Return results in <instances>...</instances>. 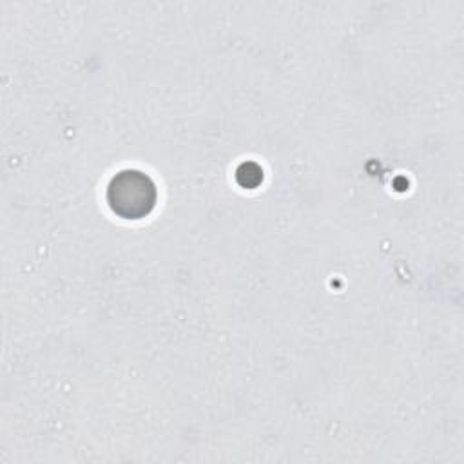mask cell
Here are the masks:
<instances>
[{"instance_id": "1", "label": "cell", "mask_w": 464, "mask_h": 464, "mask_svg": "<svg viewBox=\"0 0 464 464\" xmlns=\"http://www.w3.org/2000/svg\"><path fill=\"white\" fill-rule=\"evenodd\" d=\"M107 201L114 214L123 219L145 218L156 203V187L140 170H121L107 188Z\"/></svg>"}]
</instances>
